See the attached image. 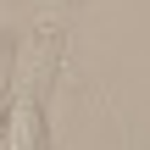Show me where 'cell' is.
Masks as SVG:
<instances>
[{"label":"cell","mask_w":150,"mask_h":150,"mask_svg":"<svg viewBox=\"0 0 150 150\" xmlns=\"http://www.w3.org/2000/svg\"><path fill=\"white\" fill-rule=\"evenodd\" d=\"M39 22L45 28L17 56V78H11V95H6V111H0V150H45L39 95H45V78H50V61H56V17H39Z\"/></svg>","instance_id":"cell-1"}]
</instances>
